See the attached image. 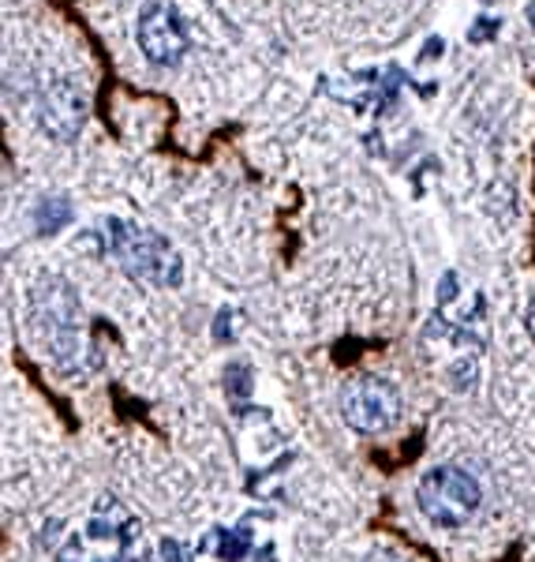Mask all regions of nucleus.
Instances as JSON below:
<instances>
[{"label": "nucleus", "instance_id": "f257e3e1", "mask_svg": "<svg viewBox=\"0 0 535 562\" xmlns=\"http://www.w3.org/2000/svg\"><path fill=\"white\" fill-rule=\"evenodd\" d=\"M416 506L439 529H460L483 506V487L460 465H434L416 484Z\"/></svg>", "mask_w": 535, "mask_h": 562}, {"label": "nucleus", "instance_id": "f03ea898", "mask_svg": "<svg viewBox=\"0 0 535 562\" xmlns=\"http://www.w3.org/2000/svg\"><path fill=\"white\" fill-rule=\"evenodd\" d=\"M109 237H113V256L132 278L147 281V285L172 289L184 278V259L172 244L153 229H139L132 222H109Z\"/></svg>", "mask_w": 535, "mask_h": 562}, {"label": "nucleus", "instance_id": "7ed1b4c3", "mask_svg": "<svg viewBox=\"0 0 535 562\" xmlns=\"http://www.w3.org/2000/svg\"><path fill=\"white\" fill-rule=\"evenodd\" d=\"M341 416L352 431L360 435H383L401 420V394L383 375H360L344 386Z\"/></svg>", "mask_w": 535, "mask_h": 562}, {"label": "nucleus", "instance_id": "20e7f679", "mask_svg": "<svg viewBox=\"0 0 535 562\" xmlns=\"http://www.w3.org/2000/svg\"><path fill=\"white\" fill-rule=\"evenodd\" d=\"M135 38H139V49L147 53V60H153V65H166V68L180 65L184 53H187V45H192L184 15L169 4H158V0L143 8L139 26H135Z\"/></svg>", "mask_w": 535, "mask_h": 562}, {"label": "nucleus", "instance_id": "39448f33", "mask_svg": "<svg viewBox=\"0 0 535 562\" xmlns=\"http://www.w3.org/2000/svg\"><path fill=\"white\" fill-rule=\"evenodd\" d=\"M34 315L45 326V338L53 341L60 360H68L71 352V330L79 323V301L76 293L65 285V278H45L38 289H34Z\"/></svg>", "mask_w": 535, "mask_h": 562}, {"label": "nucleus", "instance_id": "423d86ee", "mask_svg": "<svg viewBox=\"0 0 535 562\" xmlns=\"http://www.w3.org/2000/svg\"><path fill=\"white\" fill-rule=\"evenodd\" d=\"M38 124L49 139H76L87 124V98L65 79H57L38 94Z\"/></svg>", "mask_w": 535, "mask_h": 562}, {"label": "nucleus", "instance_id": "0eeeda50", "mask_svg": "<svg viewBox=\"0 0 535 562\" xmlns=\"http://www.w3.org/2000/svg\"><path fill=\"white\" fill-rule=\"evenodd\" d=\"M203 548L217 551L225 562H240L251 548V532L248 529H214L210 537L203 540Z\"/></svg>", "mask_w": 535, "mask_h": 562}, {"label": "nucleus", "instance_id": "6e6552de", "mask_svg": "<svg viewBox=\"0 0 535 562\" xmlns=\"http://www.w3.org/2000/svg\"><path fill=\"white\" fill-rule=\"evenodd\" d=\"M494 20H483V23H476V26H471V42H479V38H491V34H494Z\"/></svg>", "mask_w": 535, "mask_h": 562}, {"label": "nucleus", "instance_id": "1a4fd4ad", "mask_svg": "<svg viewBox=\"0 0 535 562\" xmlns=\"http://www.w3.org/2000/svg\"><path fill=\"white\" fill-rule=\"evenodd\" d=\"M76 551H79V540H68V548L60 551V562H79Z\"/></svg>", "mask_w": 535, "mask_h": 562}, {"label": "nucleus", "instance_id": "9d476101", "mask_svg": "<svg viewBox=\"0 0 535 562\" xmlns=\"http://www.w3.org/2000/svg\"><path fill=\"white\" fill-rule=\"evenodd\" d=\"M524 323H528V334L535 338V296H532V304H528V315H524Z\"/></svg>", "mask_w": 535, "mask_h": 562}, {"label": "nucleus", "instance_id": "9b49d317", "mask_svg": "<svg viewBox=\"0 0 535 562\" xmlns=\"http://www.w3.org/2000/svg\"><path fill=\"white\" fill-rule=\"evenodd\" d=\"M367 562H401L397 555H389V551H378V555H371Z\"/></svg>", "mask_w": 535, "mask_h": 562}, {"label": "nucleus", "instance_id": "f8f14e48", "mask_svg": "<svg viewBox=\"0 0 535 562\" xmlns=\"http://www.w3.org/2000/svg\"><path fill=\"white\" fill-rule=\"evenodd\" d=\"M528 20H532V26H535V0H528Z\"/></svg>", "mask_w": 535, "mask_h": 562}, {"label": "nucleus", "instance_id": "ddd939ff", "mask_svg": "<svg viewBox=\"0 0 535 562\" xmlns=\"http://www.w3.org/2000/svg\"><path fill=\"white\" fill-rule=\"evenodd\" d=\"M483 4H494V0H483Z\"/></svg>", "mask_w": 535, "mask_h": 562}]
</instances>
